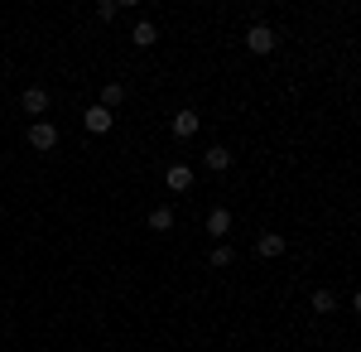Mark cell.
Segmentation results:
<instances>
[{
  "label": "cell",
  "instance_id": "obj_11",
  "mask_svg": "<svg viewBox=\"0 0 361 352\" xmlns=\"http://www.w3.org/2000/svg\"><path fill=\"white\" fill-rule=\"evenodd\" d=\"M121 102H126V87H121V82H106V87H102V102H97V107L116 111V107H121Z\"/></svg>",
  "mask_w": 361,
  "mask_h": 352
},
{
  "label": "cell",
  "instance_id": "obj_9",
  "mask_svg": "<svg viewBox=\"0 0 361 352\" xmlns=\"http://www.w3.org/2000/svg\"><path fill=\"white\" fill-rule=\"evenodd\" d=\"M202 164H207L212 174H226V169H231V150H226V145H212V150L202 155Z\"/></svg>",
  "mask_w": 361,
  "mask_h": 352
},
{
  "label": "cell",
  "instance_id": "obj_6",
  "mask_svg": "<svg viewBox=\"0 0 361 352\" xmlns=\"http://www.w3.org/2000/svg\"><path fill=\"white\" fill-rule=\"evenodd\" d=\"M164 184H169L173 193H188V189H193V169H188V164H169Z\"/></svg>",
  "mask_w": 361,
  "mask_h": 352
},
{
  "label": "cell",
  "instance_id": "obj_13",
  "mask_svg": "<svg viewBox=\"0 0 361 352\" xmlns=\"http://www.w3.org/2000/svg\"><path fill=\"white\" fill-rule=\"evenodd\" d=\"M145 222H149V232H169V227H173V208H154Z\"/></svg>",
  "mask_w": 361,
  "mask_h": 352
},
{
  "label": "cell",
  "instance_id": "obj_8",
  "mask_svg": "<svg viewBox=\"0 0 361 352\" xmlns=\"http://www.w3.org/2000/svg\"><path fill=\"white\" fill-rule=\"evenodd\" d=\"M130 39H135V49H154V39H159V25H154V20H140V25L130 29Z\"/></svg>",
  "mask_w": 361,
  "mask_h": 352
},
{
  "label": "cell",
  "instance_id": "obj_3",
  "mask_svg": "<svg viewBox=\"0 0 361 352\" xmlns=\"http://www.w3.org/2000/svg\"><path fill=\"white\" fill-rule=\"evenodd\" d=\"M20 107H25L29 116H34V121H44V111L54 107V102H49V92H44V87H25V97H20Z\"/></svg>",
  "mask_w": 361,
  "mask_h": 352
},
{
  "label": "cell",
  "instance_id": "obj_1",
  "mask_svg": "<svg viewBox=\"0 0 361 352\" xmlns=\"http://www.w3.org/2000/svg\"><path fill=\"white\" fill-rule=\"evenodd\" d=\"M246 49H250V54H275V49H279L275 25H250L246 29Z\"/></svg>",
  "mask_w": 361,
  "mask_h": 352
},
{
  "label": "cell",
  "instance_id": "obj_14",
  "mask_svg": "<svg viewBox=\"0 0 361 352\" xmlns=\"http://www.w3.org/2000/svg\"><path fill=\"white\" fill-rule=\"evenodd\" d=\"M207 266L226 271V266H231V246H212V251H207Z\"/></svg>",
  "mask_w": 361,
  "mask_h": 352
},
{
  "label": "cell",
  "instance_id": "obj_12",
  "mask_svg": "<svg viewBox=\"0 0 361 352\" xmlns=\"http://www.w3.org/2000/svg\"><path fill=\"white\" fill-rule=\"evenodd\" d=\"M308 304H313V314H333V309H337V295H333V290H313V299H308Z\"/></svg>",
  "mask_w": 361,
  "mask_h": 352
},
{
  "label": "cell",
  "instance_id": "obj_4",
  "mask_svg": "<svg viewBox=\"0 0 361 352\" xmlns=\"http://www.w3.org/2000/svg\"><path fill=\"white\" fill-rule=\"evenodd\" d=\"M111 116H116V111H106V107H87L82 126L92 131V136H106V131H111Z\"/></svg>",
  "mask_w": 361,
  "mask_h": 352
},
{
  "label": "cell",
  "instance_id": "obj_10",
  "mask_svg": "<svg viewBox=\"0 0 361 352\" xmlns=\"http://www.w3.org/2000/svg\"><path fill=\"white\" fill-rule=\"evenodd\" d=\"M207 232H212V237H226V232H231V213H226V208H212V213H207Z\"/></svg>",
  "mask_w": 361,
  "mask_h": 352
},
{
  "label": "cell",
  "instance_id": "obj_15",
  "mask_svg": "<svg viewBox=\"0 0 361 352\" xmlns=\"http://www.w3.org/2000/svg\"><path fill=\"white\" fill-rule=\"evenodd\" d=\"M352 309H357V314H361V290H357V295H352Z\"/></svg>",
  "mask_w": 361,
  "mask_h": 352
},
{
  "label": "cell",
  "instance_id": "obj_5",
  "mask_svg": "<svg viewBox=\"0 0 361 352\" xmlns=\"http://www.w3.org/2000/svg\"><path fill=\"white\" fill-rule=\"evenodd\" d=\"M197 126H202V116H197L193 107H183V111H178V116H173V136H178V140L197 136Z\"/></svg>",
  "mask_w": 361,
  "mask_h": 352
},
{
  "label": "cell",
  "instance_id": "obj_7",
  "mask_svg": "<svg viewBox=\"0 0 361 352\" xmlns=\"http://www.w3.org/2000/svg\"><path fill=\"white\" fill-rule=\"evenodd\" d=\"M255 256H270V261L284 256V237H279V232H260V237H255Z\"/></svg>",
  "mask_w": 361,
  "mask_h": 352
},
{
  "label": "cell",
  "instance_id": "obj_2",
  "mask_svg": "<svg viewBox=\"0 0 361 352\" xmlns=\"http://www.w3.org/2000/svg\"><path fill=\"white\" fill-rule=\"evenodd\" d=\"M25 140L34 145V150H39V155H44V150H54V145H58V131H54V121H34Z\"/></svg>",
  "mask_w": 361,
  "mask_h": 352
}]
</instances>
